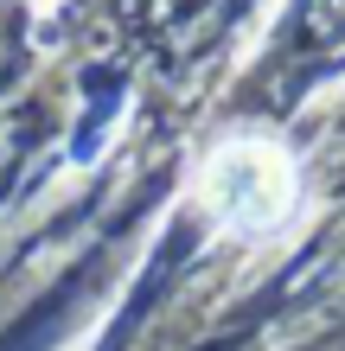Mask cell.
<instances>
[{"instance_id": "cell-1", "label": "cell", "mask_w": 345, "mask_h": 351, "mask_svg": "<svg viewBox=\"0 0 345 351\" xmlns=\"http://www.w3.org/2000/svg\"><path fill=\"white\" fill-rule=\"evenodd\" d=\"M198 198H205V211L224 230L269 237L294 217L300 179H294V160L275 141H224L205 160V173H198Z\"/></svg>"}]
</instances>
